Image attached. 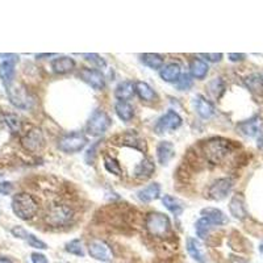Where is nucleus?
Here are the masks:
<instances>
[{"label":"nucleus","mask_w":263,"mask_h":263,"mask_svg":"<svg viewBox=\"0 0 263 263\" xmlns=\"http://www.w3.org/2000/svg\"><path fill=\"white\" fill-rule=\"evenodd\" d=\"M146 229L154 237H165L170 232L169 217L159 212L149 213L146 217Z\"/></svg>","instance_id":"20e7f679"},{"label":"nucleus","mask_w":263,"mask_h":263,"mask_svg":"<svg viewBox=\"0 0 263 263\" xmlns=\"http://www.w3.org/2000/svg\"><path fill=\"white\" fill-rule=\"evenodd\" d=\"M87 144H88V138L86 137V134L74 132L59 138L58 148L63 153H78L83 150Z\"/></svg>","instance_id":"39448f33"},{"label":"nucleus","mask_w":263,"mask_h":263,"mask_svg":"<svg viewBox=\"0 0 263 263\" xmlns=\"http://www.w3.org/2000/svg\"><path fill=\"white\" fill-rule=\"evenodd\" d=\"M66 252L70 253V254H74L76 257H84L83 242L80 240H72L66 245Z\"/></svg>","instance_id":"c9c22d12"},{"label":"nucleus","mask_w":263,"mask_h":263,"mask_svg":"<svg viewBox=\"0 0 263 263\" xmlns=\"http://www.w3.org/2000/svg\"><path fill=\"white\" fill-rule=\"evenodd\" d=\"M115 111L123 121H130L133 119V107L126 101H117L115 105Z\"/></svg>","instance_id":"c756f323"},{"label":"nucleus","mask_w":263,"mask_h":263,"mask_svg":"<svg viewBox=\"0 0 263 263\" xmlns=\"http://www.w3.org/2000/svg\"><path fill=\"white\" fill-rule=\"evenodd\" d=\"M182 125V117L175 111H167L161 119L157 121L154 129L158 134L167 133L169 130H175Z\"/></svg>","instance_id":"6e6552de"},{"label":"nucleus","mask_w":263,"mask_h":263,"mask_svg":"<svg viewBox=\"0 0 263 263\" xmlns=\"http://www.w3.org/2000/svg\"><path fill=\"white\" fill-rule=\"evenodd\" d=\"M11 233L14 236V237L20 238V240H26V238H28V236H29V232H26L25 229H24V228H21V227L12 228Z\"/></svg>","instance_id":"ea45409f"},{"label":"nucleus","mask_w":263,"mask_h":263,"mask_svg":"<svg viewBox=\"0 0 263 263\" xmlns=\"http://www.w3.org/2000/svg\"><path fill=\"white\" fill-rule=\"evenodd\" d=\"M104 166L109 173L115 174V175H123V169L120 166V163L115 158H112L111 155L104 157Z\"/></svg>","instance_id":"f704fd0d"},{"label":"nucleus","mask_w":263,"mask_h":263,"mask_svg":"<svg viewBox=\"0 0 263 263\" xmlns=\"http://www.w3.org/2000/svg\"><path fill=\"white\" fill-rule=\"evenodd\" d=\"M75 212L67 204H54L47 209L45 215V223L51 228L67 227L74 220Z\"/></svg>","instance_id":"7ed1b4c3"},{"label":"nucleus","mask_w":263,"mask_h":263,"mask_svg":"<svg viewBox=\"0 0 263 263\" xmlns=\"http://www.w3.org/2000/svg\"><path fill=\"white\" fill-rule=\"evenodd\" d=\"M22 146L29 150V152H37L42 148L43 145V136L40 129L29 130L28 133L22 137L21 140Z\"/></svg>","instance_id":"f8f14e48"},{"label":"nucleus","mask_w":263,"mask_h":263,"mask_svg":"<svg viewBox=\"0 0 263 263\" xmlns=\"http://www.w3.org/2000/svg\"><path fill=\"white\" fill-rule=\"evenodd\" d=\"M79 78L83 82H86L88 86H91L94 90L99 91L103 90L105 86V78L104 75L101 74V71L96 69H88V67H83V69L79 71Z\"/></svg>","instance_id":"9d476101"},{"label":"nucleus","mask_w":263,"mask_h":263,"mask_svg":"<svg viewBox=\"0 0 263 263\" xmlns=\"http://www.w3.org/2000/svg\"><path fill=\"white\" fill-rule=\"evenodd\" d=\"M162 203L163 206L166 207L170 212L173 213L174 216H180V215L183 213L184 207L183 204H182V202L178 200V199L173 198V196H170V195H165L162 198Z\"/></svg>","instance_id":"c85d7f7f"},{"label":"nucleus","mask_w":263,"mask_h":263,"mask_svg":"<svg viewBox=\"0 0 263 263\" xmlns=\"http://www.w3.org/2000/svg\"><path fill=\"white\" fill-rule=\"evenodd\" d=\"M25 241L28 242L29 245L32 246V248H36V249H41V250L47 249L46 244H45L43 241H41V240H38V238H37L36 236H33L32 233H29L28 238H26Z\"/></svg>","instance_id":"58836bf2"},{"label":"nucleus","mask_w":263,"mask_h":263,"mask_svg":"<svg viewBox=\"0 0 263 263\" xmlns=\"http://www.w3.org/2000/svg\"><path fill=\"white\" fill-rule=\"evenodd\" d=\"M202 216L209 221L212 225H225L228 224V217L223 211L217 208H204L202 209Z\"/></svg>","instance_id":"6ab92c4d"},{"label":"nucleus","mask_w":263,"mask_h":263,"mask_svg":"<svg viewBox=\"0 0 263 263\" xmlns=\"http://www.w3.org/2000/svg\"><path fill=\"white\" fill-rule=\"evenodd\" d=\"M12 211L18 219L21 220H30L37 215L38 204L32 195L26 192H20L14 195L12 199Z\"/></svg>","instance_id":"f03ea898"},{"label":"nucleus","mask_w":263,"mask_h":263,"mask_svg":"<svg viewBox=\"0 0 263 263\" xmlns=\"http://www.w3.org/2000/svg\"><path fill=\"white\" fill-rule=\"evenodd\" d=\"M213 227H215V225H212L207 219L202 217V219L196 223V225H195V229H196V233H198L199 237L207 238V236L209 235V232H211V229H212Z\"/></svg>","instance_id":"72a5a7b5"},{"label":"nucleus","mask_w":263,"mask_h":263,"mask_svg":"<svg viewBox=\"0 0 263 263\" xmlns=\"http://www.w3.org/2000/svg\"><path fill=\"white\" fill-rule=\"evenodd\" d=\"M261 252L263 253V244H262V245H261Z\"/></svg>","instance_id":"de8ad7c7"},{"label":"nucleus","mask_w":263,"mask_h":263,"mask_svg":"<svg viewBox=\"0 0 263 263\" xmlns=\"http://www.w3.org/2000/svg\"><path fill=\"white\" fill-rule=\"evenodd\" d=\"M237 130L245 137H256L261 132V120L258 116H254L253 119L242 121L237 125Z\"/></svg>","instance_id":"ddd939ff"},{"label":"nucleus","mask_w":263,"mask_h":263,"mask_svg":"<svg viewBox=\"0 0 263 263\" xmlns=\"http://www.w3.org/2000/svg\"><path fill=\"white\" fill-rule=\"evenodd\" d=\"M13 190L11 182H0V195H9Z\"/></svg>","instance_id":"a19ab883"},{"label":"nucleus","mask_w":263,"mask_h":263,"mask_svg":"<svg viewBox=\"0 0 263 263\" xmlns=\"http://www.w3.org/2000/svg\"><path fill=\"white\" fill-rule=\"evenodd\" d=\"M233 187V182L229 178H220V179L215 180L208 190V198L216 202H220L223 199L228 196Z\"/></svg>","instance_id":"1a4fd4ad"},{"label":"nucleus","mask_w":263,"mask_h":263,"mask_svg":"<svg viewBox=\"0 0 263 263\" xmlns=\"http://www.w3.org/2000/svg\"><path fill=\"white\" fill-rule=\"evenodd\" d=\"M75 67V61L70 57H59L55 58L51 62V69L55 74H67Z\"/></svg>","instance_id":"412c9836"},{"label":"nucleus","mask_w":263,"mask_h":263,"mask_svg":"<svg viewBox=\"0 0 263 263\" xmlns=\"http://www.w3.org/2000/svg\"><path fill=\"white\" fill-rule=\"evenodd\" d=\"M121 144L128 145V146H132L134 149H138V150H146V146H145V140L140 138L137 134L134 132H128V133L123 134L121 136Z\"/></svg>","instance_id":"cd10ccee"},{"label":"nucleus","mask_w":263,"mask_h":263,"mask_svg":"<svg viewBox=\"0 0 263 263\" xmlns=\"http://www.w3.org/2000/svg\"><path fill=\"white\" fill-rule=\"evenodd\" d=\"M194 107L196 113H198L202 119H209V117H212L213 113H215V107H213L212 103L207 100L206 97L202 96V95L195 96Z\"/></svg>","instance_id":"4468645a"},{"label":"nucleus","mask_w":263,"mask_h":263,"mask_svg":"<svg viewBox=\"0 0 263 263\" xmlns=\"http://www.w3.org/2000/svg\"><path fill=\"white\" fill-rule=\"evenodd\" d=\"M244 82L254 96H263V76L261 74H250L244 79Z\"/></svg>","instance_id":"a211bd4d"},{"label":"nucleus","mask_w":263,"mask_h":263,"mask_svg":"<svg viewBox=\"0 0 263 263\" xmlns=\"http://www.w3.org/2000/svg\"><path fill=\"white\" fill-rule=\"evenodd\" d=\"M3 123L12 130L14 133H17L21 129V121L18 119L16 115H12V113H7V115H3Z\"/></svg>","instance_id":"473e14b6"},{"label":"nucleus","mask_w":263,"mask_h":263,"mask_svg":"<svg viewBox=\"0 0 263 263\" xmlns=\"http://www.w3.org/2000/svg\"><path fill=\"white\" fill-rule=\"evenodd\" d=\"M229 211H231L232 216H235L238 220H244L248 217V211L245 207V199L240 194L235 195L229 203Z\"/></svg>","instance_id":"2eb2a0df"},{"label":"nucleus","mask_w":263,"mask_h":263,"mask_svg":"<svg viewBox=\"0 0 263 263\" xmlns=\"http://www.w3.org/2000/svg\"><path fill=\"white\" fill-rule=\"evenodd\" d=\"M0 177H1V174H0Z\"/></svg>","instance_id":"09e8293b"},{"label":"nucleus","mask_w":263,"mask_h":263,"mask_svg":"<svg viewBox=\"0 0 263 263\" xmlns=\"http://www.w3.org/2000/svg\"><path fill=\"white\" fill-rule=\"evenodd\" d=\"M155 171V166L152 159L144 158L134 167V177L138 179H149Z\"/></svg>","instance_id":"aec40b11"},{"label":"nucleus","mask_w":263,"mask_h":263,"mask_svg":"<svg viewBox=\"0 0 263 263\" xmlns=\"http://www.w3.org/2000/svg\"><path fill=\"white\" fill-rule=\"evenodd\" d=\"M209 96L213 99H220L223 96L224 91H225V83L221 78H215L213 80H211L207 86Z\"/></svg>","instance_id":"2f4dec72"},{"label":"nucleus","mask_w":263,"mask_h":263,"mask_svg":"<svg viewBox=\"0 0 263 263\" xmlns=\"http://www.w3.org/2000/svg\"><path fill=\"white\" fill-rule=\"evenodd\" d=\"M187 252L191 256V258L194 261H196L198 263H206L207 257L206 253L203 250V246L200 244V241H198L196 238L190 237L187 240Z\"/></svg>","instance_id":"f3484780"},{"label":"nucleus","mask_w":263,"mask_h":263,"mask_svg":"<svg viewBox=\"0 0 263 263\" xmlns=\"http://www.w3.org/2000/svg\"><path fill=\"white\" fill-rule=\"evenodd\" d=\"M175 83H177L178 90H180V91L188 90V88L192 86L191 75H190V74H183V75L179 76V79H178Z\"/></svg>","instance_id":"4c0bfd02"},{"label":"nucleus","mask_w":263,"mask_h":263,"mask_svg":"<svg viewBox=\"0 0 263 263\" xmlns=\"http://www.w3.org/2000/svg\"><path fill=\"white\" fill-rule=\"evenodd\" d=\"M159 195H161V186L158 183H152L149 184L148 187L140 190L137 192V198L140 199L141 202L150 203L155 199H158Z\"/></svg>","instance_id":"5701e85b"},{"label":"nucleus","mask_w":263,"mask_h":263,"mask_svg":"<svg viewBox=\"0 0 263 263\" xmlns=\"http://www.w3.org/2000/svg\"><path fill=\"white\" fill-rule=\"evenodd\" d=\"M0 263H13L9 258H4V257H0Z\"/></svg>","instance_id":"a18cd8bd"},{"label":"nucleus","mask_w":263,"mask_h":263,"mask_svg":"<svg viewBox=\"0 0 263 263\" xmlns=\"http://www.w3.org/2000/svg\"><path fill=\"white\" fill-rule=\"evenodd\" d=\"M84 59L91 63H94L96 67L101 69V67H105L107 66V62H105L104 58H101L100 55L96 54V53H90V54H84Z\"/></svg>","instance_id":"e433bc0d"},{"label":"nucleus","mask_w":263,"mask_h":263,"mask_svg":"<svg viewBox=\"0 0 263 263\" xmlns=\"http://www.w3.org/2000/svg\"><path fill=\"white\" fill-rule=\"evenodd\" d=\"M141 61H142L144 65H146L153 70L162 69L163 63H165V59H163L162 55L155 54V53H145V54L141 55Z\"/></svg>","instance_id":"bb28decb"},{"label":"nucleus","mask_w":263,"mask_h":263,"mask_svg":"<svg viewBox=\"0 0 263 263\" xmlns=\"http://www.w3.org/2000/svg\"><path fill=\"white\" fill-rule=\"evenodd\" d=\"M208 65L206 62L199 59V58H194L190 62V71H191V75L196 79H204L208 74Z\"/></svg>","instance_id":"393cba45"},{"label":"nucleus","mask_w":263,"mask_h":263,"mask_svg":"<svg viewBox=\"0 0 263 263\" xmlns=\"http://www.w3.org/2000/svg\"><path fill=\"white\" fill-rule=\"evenodd\" d=\"M233 150V144L231 141L225 140L221 137H215L206 141L203 144V153L204 157L209 163L212 165H219L231 154Z\"/></svg>","instance_id":"f257e3e1"},{"label":"nucleus","mask_w":263,"mask_h":263,"mask_svg":"<svg viewBox=\"0 0 263 263\" xmlns=\"http://www.w3.org/2000/svg\"><path fill=\"white\" fill-rule=\"evenodd\" d=\"M111 124V117L104 111L97 109V111H95L91 115L90 120L87 123V133L90 134V136H94V137H99V136L104 133L105 130L108 129Z\"/></svg>","instance_id":"423d86ee"},{"label":"nucleus","mask_w":263,"mask_h":263,"mask_svg":"<svg viewBox=\"0 0 263 263\" xmlns=\"http://www.w3.org/2000/svg\"><path fill=\"white\" fill-rule=\"evenodd\" d=\"M157 157L161 165H169V162L175 157V148L170 141H161L157 146Z\"/></svg>","instance_id":"dca6fc26"},{"label":"nucleus","mask_w":263,"mask_h":263,"mask_svg":"<svg viewBox=\"0 0 263 263\" xmlns=\"http://www.w3.org/2000/svg\"><path fill=\"white\" fill-rule=\"evenodd\" d=\"M180 76V65L179 63H170L166 67L161 70V78L165 82L175 83Z\"/></svg>","instance_id":"a878e982"},{"label":"nucleus","mask_w":263,"mask_h":263,"mask_svg":"<svg viewBox=\"0 0 263 263\" xmlns=\"http://www.w3.org/2000/svg\"><path fill=\"white\" fill-rule=\"evenodd\" d=\"M14 78V62L13 61H4L0 63V79L5 87L11 86L13 83Z\"/></svg>","instance_id":"b1692460"},{"label":"nucleus","mask_w":263,"mask_h":263,"mask_svg":"<svg viewBox=\"0 0 263 263\" xmlns=\"http://www.w3.org/2000/svg\"><path fill=\"white\" fill-rule=\"evenodd\" d=\"M53 55H54V54H51V53H50V54H37V58H38V57H53Z\"/></svg>","instance_id":"49530a36"},{"label":"nucleus","mask_w":263,"mask_h":263,"mask_svg":"<svg viewBox=\"0 0 263 263\" xmlns=\"http://www.w3.org/2000/svg\"><path fill=\"white\" fill-rule=\"evenodd\" d=\"M134 92H136V90H134L133 82L125 80V82H121L119 86L116 87L115 96L120 101H126L128 103V100H130L134 96Z\"/></svg>","instance_id":"4be33fe9"},{"label":"nucleus","mask_w":263,"mask_h":263,"mask_svg":"<svg viewBox=\"0 0 263 263\" xmlns=\"http://www.w3.org/2000/svg\"><path fill=\"white\" fill-rule=\"evenodd\" d=\"M134 90L137 92L138 96L145 101H153L155 99V92L152 87L145 82H137L134 83Z\"/></svg>","instance_id":"7c9ffc66"},{"label":"nucleus","mask_w":263,"mask_h":263,"mask_svg":"<svg viewBox=\"0 0 263 263\" xmlns=\"http://www.w3.org/2000/svg\"><path fill=\"white\" fill-rule=\"evenodd\" d=\"M32 262L33 263H49L46 260V257L40 254V253H33L32 254Z\"/></svg>","instance_id":"37998d69"},{"label":"nucleus","mask_w":263,"mask_h":263,"mask_svg":"<svg viewBox=\"0 0 263 263\" xmlns=\"http://www.w3.org/2000/svg\"><path fill=\"white\" fill-rule=\"evenodd\" d=\"M200 55L211 62H219L221 61V58H223V54H220V53H219V54H217V53H215V54H211V53H203V54Z\"/></svg>","instance_id":"79ce46f5"},{"label":"nucleus","mask_w":263,"mask_h":263,"mask_svg":"<svg viewBox=\"0 0 263 263\" xmlns=\"http://www.w3.org/2000/svg\"><path fill=\"white\" fill-rule=\"evenodd\" d=\"M245 58V54H235V53H232V54H229V59L233 62H237V61H242Z\"/></svg>","instance_id":"c03bdc74"},{"label":"nucleus","mask_w":263,"mask_h":263,"mask_svg":"<svg viewBox=\"0 0 263 263\" xmlns=\"http://www.w3.org/2000/svg\"><path fill=\"white\" fill-rule=\"evenodd\" d=\"M88 253L92 258L101 261V262H112V260H113L111 248L101 240H95V241L90 242Z\"/></svg>","instance_id":"9b49d317"},{"label":"nucleus","mask_w":263,"mask_h":263,"mask_svg":"<svg viewBox=\"0 0 263 263\" xmlns=\"http://www.w3.org/2000/svg\"><path fill=\"white\" fill-rule=\"evenodd\" d=\"M5 90H7V95L8 97H9V101H11L16 108L28 109L29 107L32 105V97L28 94L25 87L21 86V84L12 83L11 86L5 87Z\"/></svg>","instance_id":"0eeeda50"}]
</instances>
